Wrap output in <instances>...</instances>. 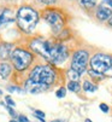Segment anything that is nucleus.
<instances>
[{
  "instance_id": "nucleus-14",
  "label": "nucleus",
  "mask_w": 112,
  "mask_h": 122,
  "mask_svg": "<svg viewBox=\"0 0 112 122\" xmlns=\"http://www.w3.org/2000/svg\"><path fill=\"white\" fill-rule=\"evenodd\" d=\"M82 88H83L86 92H95V91L98 90V87H97V85H94V83H92L90 81L86 80V81L83 82V85H82Z\"/></svg>"
},
{
  "instance_id": "nucleus-11",
  "label": "nucleus",
  "mask_w": 112,
  "mask_h": 122,
  "mask_svg": "<svg viewBox=\"0 0 112 122\" xmlns=\"http://www.w3.org/2000/svg\"><path fill=\"white\" fill-rule=\"evenodd\" d=\"M11 70H12V66L9 63H6V62L0 63V77L3 80H7L10 77Z\"/></svg>"
},
{
  "instance_id": "nucleus-2",
  "label": "nucleus",
  "mask_w": 112,
  "mask_h": 122,
  "mask_svg": "<svg viewBox=\"0 0 112 122\" xmlns=\"http://www.w3.org/2000/svg\"><path fill=\"white\" fill-rule=\"evenodd\" d=\"M16 21L22 31L30 33L39 23V13L30 6H21L17 11Z\"/></svg>"
},
{
  "instance_id": "nucleus-1",
  "label": "nucleus",
  "mask_w": 112,
  "mask_h": 122,
  "mask_svg": "<svg viewBox=\"0 0 112 122\" xmlns=\"http://www.w3.org/2000/svg\"><path fill=\"white\" fill-rule=\"evenodd\" d=\"M28 79L35 83L42 85V86L47 87V88H49L55 82V80H57V73H55V70L51 65L39 64L33 68V70L30 71Z\"/></svg>"
},
{
  "instance_id": "nucleus-3",
  "label": "nucleus",
  "mask_w": 112,
  "mask_h": 122,
  "mask_svg": "<svg viewBox=\"0 0 112 122\" xmlns=\"http://www.w3.org/2000/svg\"><path fill=\"white\" fill-rule=\"evenodd\" d=\"M10 58H11V62H12L16 70L23 71L25 69H28V66H30V64L34 59V56L31 52L23 50L21 47H17L12 51Z\"/></svg>"
},
{
  "instance_id": "nucleus-28",
  "label": "nucleus",
  "mask_w": 112,
  "mask_h": 122,
  "mask_svg": "<svg viewBox=\"0 0 112 122\" xmlns=\"http://www.w3.org/2000/svg\"><path fill=\"white\" fill-rule=\"evenodd\" d=\"M111 69H112V57H111Z\"/></svg>"
},
{
  "instance_id": "nucleus-15",
  "label": "nucleus",
  "mask_w": 112,
  "mask_h": 122,
  "mask_svg": "<svg viewBox=\"0 0 112 122\" xmlns=\"http://www.w3.org/2000/svg\"><path fill=\"white\" fill-rule=\"evenodd\" d=\"M80 74L76 73L75 70H72V69H70V70H68V77L70 79V81H78L80 79Z\"/></svg>"
},
{
  "instance_id": "nucleus-12",
  "label": "nucleus",
  "mask_w": 112,
  "mask_h": 122,
  "mask_svg": "<svg viewBox=\"0 0 112 122\" xmlns=\"http://www.w3.org/2000/svg\"><path fill=\"white\" fill-rule=\"evenodd\" d=\"M68 90L73 92V93H78L81 91V85L78 81H69L68 82Z\"/></svg>"
},
{
  "instance_id": "nucleus-7",
  "label": "nucleus",
  "mask_w": 112,
  "mask_h": 122,
  "mask_svg": "<svg viewBox=\"0 0 112 122\" xmlns=\"http://www.w3.org/2000/svg\"><path fill=\"white\" fill-rule=\"evenodd\" d=\"M44 20L46 21V23L49 24L53 33H59L64 27V17L58 11H53V10L46 11L44 13Z\"/></svg>"
},
{
  "instance_id": "nucleus-16",
  "label": "nucleus",
  "mask_w": 112,
  "mask_h": 122,
  "mask_svg": "<svg viewBox=\"0 0 112 122\" xmlns=\"http://www.w3.org/2000/svg\"><path fill=\"white\" fill-rule=\"evenodd\" d=\"M55 96H57V98H64L66 96V88L65 87H60V88H58L57 91H55Z\"/></svg>"
},
{
  "instance_id": "nucleus-20",
  "label": "nucleus",
  "mask_w": 112,
  "mask_h": 122,
  "mask_svg": "<svg viewBox=\"0 0 112 122\" xmlns=\"http://www.w3.org/2000/svg\"><path fill=\"white\" fill-rule=\"evenodd\" d=\"M99 108H100V110H101L102 112H105V114L110 111V108H108V105H106L105 103H101L100 105H99Z\"/></svg>"
},
{
  "instance_id": "nucleus-21",
  "label": "nucleus",
  "mask_w": 112,
  "mask_h": 122,
  "mask_svg": "<svg viewBox=\"0 0 112 122\" xmlns=\"http://www.w3.org/2000/svg\"><path fill=\"white\" fill-rule=\"evenodd\" d=\"M39 1H41L42 4H46V5H51V4L57 3V0H39Z\"/></svg>"
},
{
  "instance_id": "nucleus-25",
  "label": "nucleus",
  "mask_w": 112,
  "mask_h": 122,
  "mask_svg": "<svg viewBox=\"0 0 112 122\" xmlns=\"http://www.w3.org/2000/svg\"><path fill=\"white\" fill-rule=\"evenodd\" d=\"M51 122H65L64 120H53V121H51Z\"/></svg>"
},
{
  "instance_id": "nucleus-27",
  "label": "nucleus",
  "mask_w": 112,
  "mask_h": 122,
  "mask_svg": "<svg viewBox=\"0 0 112 122\" xmlns=\"http://www.w3.org/2000/svg\"><path fill=\"white\" fill-rule=\"evenodd\" d=\"M10 122H18V121H16V120H11Z\"/></svg>"
},
{
  "instance_id": "nucleus-26",
  "label": "nucleus",
  "mask_w": 112,
  "mask_h": 122,
  "mask_svg": "<svg viewBox=\"0 0 112 122\" xmlns=\"http://www.w3.org/2000/svg\"><path fill=\"white\" fill-rule=\"evenodd\" d=\"M84 122H93V121H92V120H89V118H86V121H84Z\"/></svg>"
},
{
  "instance_id": "nucleus-17",
  "label": "nucleus",
  "mask_w": 112,
  "mask_h": 122,
  "mask_svg": "<svg viewBox=\"0 0 112 122\" xmlns=\"http://www.w3.org/2000/svg\"><path fill=\"white\" fill-rule=\"evenodd\" d=\"M34 114H35V115H34L35 117H37L39 120H41L42 122L45 121V112H44V111H41V110H35Z\"/></svg>"
},
{
  "instance_id": "nucleus-18",
  "label": "nucleus",
  "mask_w": 112,
  "mask_h": 122,
  "mask_svg": "<svg viewBox=\"0 0 112 122\" xmlns=\"http://www.w3.org/2000/svg\"><path fill=\"white\" fill-rule=\"evenodd\" d=\"M5 102H6V104L9 107H11V108H13V107H16V103L12 100V98L10 97V96H6L5 97Z\"/></svg>"
},
{
  "instance_id": "nucleus-22",
  "label": "nucleus",
  "mask_w": 112,
  "mask_h": 122,
  "mask_svg": "<svg viewBox=\"0 0 112 122\" xmlns=\"http://www.w3.org/2000/svg\"><path fill=\"white\" fill-rule=\"evenodd\" d=\"M18 122H29V120L24 115H19L18 116Z\"/></svg>"
},
{
  "instance_id": "nucleus-19",
  "label": "nucleus",
  "mask_w": 112,
  "mask_h": 122,
  "mask_svg": "<svg viewBox=\"0 0 112 122\" xmlns=\"http://www.w3.org/2000/svg\"><path fill=\"white\" fill-rule=\"evenodd\" d=\"M3 105H4L5 108H6V110H7V111L10 112V115H11L12 117H16V116H17V114L15 112V110H13V109H12L11 107H9V105H6V104H5V103H3Z\"/></svg>"
},
{
  "instance_id": "nucleus-5",
  "label": "nucleus",
  "mask_w": 112,
  "mask_h": 122,
  "mask_svg": "<svg viewBox=\"0 0 112 122\" xmlns=\"http://www.w3.org/2000/svg\"><path fill=\"white\" fill-rule=\"evenodd\" d=\"M89 61V53L84 50H78L76 52H73L72 59H71V68L72 70L78 73L80 75L83 74L87 70V65Z\"/></svg>"
},
{
  "instance_id": "nucleus-23",
  "label": "nucleus",
  "mask_w": 112,
  "mask_h": 122,
  "mask_svg": "<svg viewBox=\"0 0 112 122\" xmlns=\"http://www.w3.org/2000/svg\"><path fill=\"white\" fill-rule=\"evenodd\" d=\"M107 22H108V24H110V25L112 27V15H111V17L108 18V21H107Z\"/></svg>"
},
{
  "instance_id": "nucleus-24",
  "label": "nucleus",
  "mask_w": 112,
  "mask_h": 122,
  "mask_svg": "<svg viewBox=\"0 0 112 122\" xmlns=\"http://www.w3.org/2000/svg\"><path fill=\"white\" fill-rule=\"evenodd\" d=\"M105 1H106V3H107V4L111 6V7H112V0H105Z\"/></svg>"
},
{
  "instance_id": "nucleus-9",
  "label": "nucleus",
  "mask_w": 112,
  "mask_h": 122,
  "mask_svg": "<svg viewBox=\"0 0 112 122\" xmlns=\"http://www.w3.org/2000/svg\"><path fill=\"white\" fill-rule=\"evenodd\" d=\"M13 21V17H12V12L10 9L7 7H1L0 9V25L10 23Z\"/></svg>"
},
{
  "instance_id": "nucleus-8",
  "label": "nucleus",
  "mask_w": 112,
  "mask_h": 122,
  "mask_svg": "<svg viewBox=\"0 0 112 122\" xmlns=\"http://www.w3.org/2000/svg\"><path fill=\"white\" fill-rule=\"evenodd\" d=\"M112 15V10L110 6H99L97 10V18L99 21H108Z\"/></svg>"
},
{
  "instance_id": "nucleus-10",
  "label": "nucleus",
  "mask_w": 112,
  "mask_h": 122,
  "mask_svg": "<svg viewBox=\"0 0 112 122\" xmlns=\"http://www.w3.org/2000/svg\"><path fill=\"white\" fill-rule=\"evenodd\" d=\"M12 53V45L9 42H3L0 44V59L6 61L7 58L11 57Z\"/></svg>"
},
{
  "instance_id": "nucleus-6",
  "label": "nucleus",
  "mask_w": 112,
  "mask_h": 122,
  "mask_svg": "<svg viewBox=\"0 0 112 122\" xmlns=\"http://www.w3.org/2000/svg\"><path fill=\"white\" fill-rule=\"evenodd\" d=\"M69 57V50L63 44H52L48 52V59L52 64H62Z\"/></svg>"
},
{
  "instance_id": "nucleus-29",
  "label": "nucleus",
  "mask_w": 112,
  "mask_h": 122,
  "mask_svg": "<svg viewBox=\"0 0 112 122\" xmlns=\"http://www.w3.org/2000/svg\"><path fill=\"white\" fill-rule=\"evenodd\" d=\"M0 94H3V91L1 90H0Z\"/></svg>"
},
{
  "instance_id": "nucleus-4",
  "label": "nucleus",
  "mask_w": 112,
  "mask_h": 122,
  "mask_svg": "<svg viewBox=\"0 0 112 122\" xmlns=\"http://www.w3.org/2000/svg\"><path fill=\"white\" fill-rule=\"evenodd\" d=\"M90 70L100 75L111 70V56L105 53H97L90 58Z\"/></svg>"
},
{
  "instance_id": "nucleus-13",
  "label": "nucleus",
  "mask_w": 112,
  "mask_h": 122,
  "mask_svg": "<svg viewBox=\"0 0 112 122\" xmlns=\"http://www.w3.org/2000/svg\"><path fill=\"white\" fill-rule=\"evenodd\" d=\"M78 4L83 7V9H93L97 5V0H78Z\"/></svg>"
}]
</instances>
